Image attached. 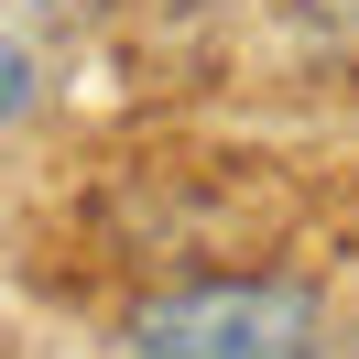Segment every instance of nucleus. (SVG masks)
<instances>
[{"label":"nucleus","instance_id":"f257e3e1","mask_svg":"<svg viewBox=\"0 0 359 359\" xmlns=\"http://www.w3.org/2000/svg\"><path fill=\"white\" fill-rule=\"evenodd\" d=\"M131 359H327V294L305 272H196L131 305Z\"/></svg>","mask_w":359,"mask_h":359},{"label":"nucleus","instance_id":"f03ea898","mask_svg":"<svg viewBox=\"0 0 359 359\" xmlns=\"http://www.w3.org/2000/svg\"><path fill=\"white\" fill-rule=\"evenodd\" d=\"M33 98H44V76H33V55H22V44H0V120H22Z\"/></svg>","mask_w":359,"mask_h":359}]
</instances>
